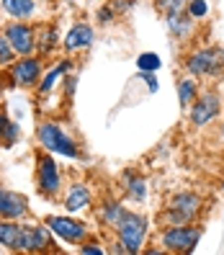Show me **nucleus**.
<instances>
[{
  "instance_id": "1",
  "label": "nucleus",
  "mask_w": 224,
  "mask_h": 255,
  "mask_svg": "<svg viewBox=\"0 0 224 255\" xmlns=\"http://www.w3.org/2000/svg\"><path fill=\"white\" fill-rule=\"evenodd\" d=\"M36 142H39L41 149H47V152H52V155L70 157V160L80 157L78 142H75L57 122H41V124H36Z\"/></svg>"
},
{
  "instance_id": "2",
  "label": "nucleus",
  "mask_w": 224,
  "mask_h": 255,
  "mask_svg": "<svg viewBox=\"0 0 224 255\" xmlns=\"http://www.w3.org/2000/svg\"><path fill=\"white\" fill-rule=\"evenodd\" d=\"M204 206V199L193 191H181L168 201L165 212H162V219H165V227H178V224H191L196 222L199 212Z\"/></svg>"
},
{
  "instance_id": "3",
  "label": "nucleus",
  "mask_w": 224,
  "mask_h": 255,
  "mask_svg": "<svg viewBox=\"0 0 224 255\" xmlns=\"http://www.w3.org/2000/svg\"><path fill=\"white\" fill-rule=\"evenodd\" d=\"M186 70L193 78H217L224 72V49L201 47L186 57Z\"/></svg>"
},
{
  "instance_id": "4",
  "label": "nucleus",
  "mask_w": 224,
  "mask_h": 255,
  "mask_svg": "<svg viewBox=\"0 0 224 255\" xmlns=\"http://www.w3.org/2000/svg\"><path fill=\"white\" fill-rule=\"evenodd\" d=\"M36 191L44 199H57L62 191V170L54 162V155L47 149L36 155Z\"/></svg>"
},
{
  "instance_id": "5",
  "label": "nucleus",
  "mask_w": 224,
  "mask_h": 255,
  "mask_svg": "<svg viewBox=\"0 0 224 255\" xmlns=\"http://www.w3.org/2000/svg\"><path fill=\"white\" fill-rule=\"evenodd\" d=\"M204 230L199 224H178V227H165V232L160 235V245L170 253H193L199 245Z\"/></svg>"
},
{
  "instance_id": "6",
  "label": "nucleus",
  "mask_w": 224,
  "mask_h": 255,
  "mask_svg": "<svg viewBox=\"0 0 224 255\" xmlns=\"http://www.w3.org/2000/svg\"><path fill=\"white\" fill-rule=\"evenodd\" d=\"M147 230H149L147 217L129 212V214H126V219H124L121 224H118V230H116V232H118V243H121V245L126 248V253L137 255V253H142V245H144Z\"/></svg>"
},
{
  "instance_id": "7",
  "label": "nucleus",
  "mask_w": 224,
  "mask_h": 255,
  "mask_svg": "<svg viewBox=\"0 0 224 255\" xmlns=\"http://www.w3.org/2000/svg\"><path fill=\"white\" fill-rule=\"evenodd\" d=\"M8 78L18 88H36L39 80L44 78V65H41V59L36 54L16 57V62L8 67Z\"/></svg>"
},
{
  "instance_id": "8",
  "label": "nucleus",
  "mask_w": 224,
  "mask_h": 255,
  "mask_svg": "<svg viewBox=\"0 0 224 255\" xmlns=\"http://www.w3.org/2000/svg\"><path fill=\"white\" fill-rule=\"evenodd\" d=\"M3 34L18 57L36 54V26H31L28 21H8L3 26Z\"/></svg>"
},
{
  "instance_id": "9",
  "label": "nucleus",
  "mask_w": 224,
  "mask_h": 255,
  "mask_svg": "<svg viewBox=\"0 0 224 255\" xmlns=\"http://www.w3.org/2000/svg\"><path fill=\"white\" fill-rule=\"evenodd\" d=\"M44 224L52 230L54 237L65 240V243H70V245H80V243H85V240L91 237L88 224L80 222V219H75V217H47Z\"/></svg>"
},
{
  "instance_id": "10",
  "label": "nucleus",
  "mask_w": 224,
  "mask_h": 255,
  "mask_svg": "<svg viewBox=\"0 0 224 255\" xmlns=\"http://www.w3.org/2000/svg\"><path fill=\"white\" fill-rule=\"evenodd\" d=\"M54 245L52 230L47 224H23L18 237V253H47Z\"/></svg>"
},
{
  "instance_id": "11",
  "label": "nucleus",
  "mask_w": 224,
  "mask_h": 255,
  "mask_svg": "<svg viewBox=\"0 0 224 255\" xmlns=\"http://www.w3.org/2000/svg\"><path fill=\"white\" fill-rule=\"evenodd\" d=\"M222 111V101L217 93H204L199 96L196 101L191 103V124L193 127H206V124H212L214 119L219 116Z\"/></svg>"
},
{
  "instance_id": "12",
  "label": "nucleus",
  "mask_w": 224,
  "mask_h": 255,
  "mask_svg": "<svg viewBox=\"0 0 224 255\" xmlns=\"http://www.w3.org/2000/svg\"><path fill=\"white\" fill-rule=\"evenodd\" d=\"M93 41H96L93 26L85 23V21H78V23H72L70 31L65 34L62 47H65V52H85V49L93 47Z\"/></svg>"
},
{
  "instance_id": "13",
  "label": "nucleus",
  "mask_w": 224,
  "mask_h": 255,
  "mask_svg": "<svg viewBox=\"0 0 224 255\" xmlns=\"http://www.w3.org/2000/svg\"><path fill=\"white\" fill-rule=\"evenodd\" d=\"M91 204H93V196H91V188H88L85 183H72V186L65 191L62 206H65L67 214H80V212H85Z\"/></svg>"
},
{
  "instance_id": "14",
  "label": "nucleus",
  "mask_w": 224,
  "mask_h": 255,
  "mask_svg": "<svg viewBox=\"0 0 224 255\" xmlns=\"http://www.w3.org/2000/svg\"><path fill=\"white\" fill-rule=\"evenodd\" d=\"M0 8L13 21H28L36 16V0H0Z\"/></svg>"
},
{
  "instance_id": "15",
  "label": "nucleus",
  "mask_w": 224,
  "mask_h": 255,
  "mask_svg": "<svg viewBox=\"0 0 224 255\" xmlns=\"http://www.w3.org/2000/svg\"><path fill=\"white\" fill-rule=\"evenodd\" d=\"M70 70H72V59H62V62H59L57 67H52V70L39 80V85H36L39 96H49L54 88H57V83H62L65 75H70Z\"/></svg>"
},
{
  "instance_id": "16",
  "label": "nucleus",
  "mask_w": 224,
  "mask_h": 255,
  "mask_svg": "<svg viewBox=\"0 0 224 255\" xmlns=\"http://www.w3.org/2000/svg\"><path fill=\"white\" fill-rule=\"evenodd\" d=\"M57 47H59V31H57V26H52V23L39 26L36 28V52H39V57L52 54Z\"/></svg>"
},
{
  "instance_id": "17",
  "label": "nucleus",
  "mask_w": 224,
  "mask_h": 255,
  "mask_svg": "<svg viewBox=\"0 0 224 255\" xmlns=\"http://www.w3.org/2000/svg\"><path fill=\"white\" fill-rule=\"evenodd\" d=\"M165 26L173 39H188L191 31H193V18L188 16L186 10L181 13H170V16H165Z\"/></svg>"
},
{
  "instance_id": "18",
  "label": "nucleus",
  "mask_w": 224,
  "mask_h": 255,
  "mask_svg": "<svg viewBox=\"0 0 224 255\" xmlns=\"http://www.w3.org/2000/svg\"><path fill=\"white\" fill-rule=\"evenodd\" d=\"M21 227L23 224L16 219H0V245L5 250L18 253V237H21Z\"/></svg>"
},
{
  "instance_id": "19",
  "label": "nucleus",
  "mask_w": 224,
  "mask_h": 255,
  "mask_svg": "<svg viewBox=\"0 0 224 255\" xmlns=\"http://www.w3.org/2000/svg\"><path fill=\"white\" fill-rule=\"evenodd\" d=\"M126 214H129V209L121 201H106V204H103V209H101V219L111 230H118V224L126 219Z\"/></svg>"
},
{
  "instance_id": "20",
  "label": "nucleus",
  "mask_w": 224,
  "mask_h": 255,
  "mask_svg": "<svg viewBox=\"0 0 224 255\" xmlns=\"http://www.w3.org/2000/svg\"><path fill=\"white\" fill-rule=\"evenodd\" d=\"M124 188L131 201H144L147 199V181L134 170H124Z\"/></svg>"
},
{
  "instance_id": "21",
  "label": "nucleus",
  "mask_w": 224,
  "mask_h": 255,
  "mask_svg": "<svg viewBox=\"0 0 224 255\" xmlns=\"http://www.w3.org/2000/svg\"><path fill=\"white\" fill-rule=\"evenodd\" d=\"M178 101H181V106H191L193 101L199 98V88H196V80H191V78H181L178 80Z\"/></svg>"
},
{
  "instance_id": "22",
  "label": "nucleus",
  "mask_w": 224,
  "mask_h": 255,
  "mask_svg": "<svg viewBox=\"0 0 224 255\" xmlns=\"http://www.w3.org/2000/svg\"><path fill=\"white\" fill-rule=\"evenodd\" d=\"M137 67H139V72H157L162 67V59L155 52H142L137 57Z\"/></svg>"
},
{
  "instance_id": "23",
  "label": "nucleus",
  "mask_w": 224,
  "mask_h": 255,
  "mask_svg": "<svg viewBox=\"0 0 224 255\" xmlns=\"http://www.w3.org/2000/svg\"><path fill=\"white\" fill-rule=\"evenodd\" d=\"M16 52H13V47H10V41L5 39V34L3 31H0V67H10L13 62H16Z\"/></svg>"
},
{
  "instance_id": "24",
  "label": "nucleus",
  "mask_w": 224,
  "mask_h": 255,
  "mask_svg": "<svg viewBox=\"0 0 224 255\" xmlns=\"http://www.w3.org/2000/svg\"><path fill=\"white\" fill-rule=\"evenodd\" d=\"M186 13L193 21H201V18L209 16V3H206V0H188V3H186Z\"/></svg>"
},
{
  "instance_id": "25",
  "label": "nucleus",
  "mask_w": 224,
  "mask_h": 255,
  "mask_svg": "<svg viewBox=\"0 0 224 255\" xmlns=\"http://www.w3.org/2000/svg\"><path fill=\"white\" fill-rule=\"evenodd\" d=\"M188 0H155V8L162 13V16H170V13H181L186 10Z\"/></svg>"
},
{
  "instance_id": "26",
  "label": "nucleus",
  "mask_w": 224,
  "mask_h": 255,
  "mask_svg": "<svg viewBox=\"0 0 224 255\" xmlns=\"http://www.w3.org/2000/svg\"><path fill=\"white\" fill-rule=\"evenodd\" d=\"M18 139H21V127L16 122H10L5 127V131H3V137H0V144H3V147H13Z\"/></svg>"
},
{
  "instance_id": "27",
  "label": "nucleus",
  "mask_w": 224,
  "mask_h": 255,
  "mask_svg": "<svg viewBox=\"0 0 224 255\" xmlns=\"http://www.w3.org/2000/svg\"><path fill=\"white\" fill-rule=\"evenodd\" d=\"M96 18H98V23H101V26H111V23L118 18V13L111 8V3H106V5H101V8H98Z\"/></svg>"
},
{
  "instance_id": "28",
  "label": "nucleus",
  "mask_w": 224,
  "mask_h": 255,
  "mask_svg": "<svg viewBox=\"0 0 224 255\" xmlns=\"http://www.w3.org/2000/svg\"><path fill=\"white\" fill-rule=\"evenodd\" d=\"M111 8L118 13V16H124V13H129L134 5H137V0H109Z\"/></svg>"
},
{
  "instance_id": "29",
  "label": "nucleus",
  "mask_w": 224,
  "mask_h": 255,
  "mask_svg": "<svg viewBox=\"0 0 224 255\" xmlns=\"http://www.w3.org/2000/svg\"><path fill=\"white\" fill-rule=\"evenodd\" d=\"M78 248H80V253H83V255H103V253H106L98 243H88V240H85V243H80Z\"/></svg>"
},
{
  "instance_id": "30",
  "label": "nucleus",
  "mask_w": 224,
  "mask_h": 255,
  "mask_svg": "<svg viewBox=\"0 0 224 255\" xmlns=\"http://www.w3.org/2000/svg\"><path fill=\"white\" fill-rule=\"evenodd\" d=\"M62 88H65V96L72 98L75 88H78V78H75V75H65V78H62Z\"/></svg>"
},
{
  "instance_id": "31",
  "label": "nucleus",
  "mask_w": 224,
  "mask_h": 255,
  "mask_svg": "<svg viewBox=\"0 0 224 255\" xmlns=\"http://www.w3.org/2000/svg\"><path fill=\"white\" fill-rule=\"evenodd\" d=\"M142 78L147 80L149 93H155V91H157V78H155V72H142Z\"/></svg>"
},
{
  "instance_id": "32",
  "label": "nucleus",
  "mask_w": 224,
  "mask_h": 255,
  "mask_svg": "<svg viewBox=\"0 0 224 255\" xmlns=\"http://www.w3.org/2000/svg\"><path fill=\"white\" fill-rule=\"evenodd\" d=\"M8 196H10V188L0 186V214H3V209H5V201H8Z\"/></svg>"
}]
</instances>
